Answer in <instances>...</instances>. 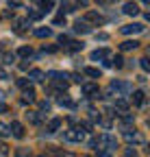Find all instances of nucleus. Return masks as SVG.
Here are the masks:
<instances>
[{"label": "nucleus", "mask_w": 150, "mask_h": 157, "mask_svg": "<svg viewBox=\"0 0 150 157\" xmlns=\"http://www.w3.org/2000/svg\"><path fill=\"white\" fill-rule=\"evenodd\" d=\"M96 146H100V151H115L118 148V140L113 135H109V133H100L98 137H96Z\"/></svg>", "instance_id": "nucleus-1"}, {"label": "nucleus", "mask_w": 150, "mask_h": 157, "mask_svg": "<svg viewBox=\"0 0 150 157\" xmlns=\"http://www.w3.org/2000/svg\"><path fill=\"white\" fill-rule=\"evenodd\" d=\"M44 76H46L57 90H65V87H68V81H65L68 74H65V72H48V74H44Z\"/></svg>", "instance_id": "nucleus-2"}, {"label": "nucleus", "mask_w": 150, "mask_h": 157, "mask_svg": "<svg viewBox=\"0 0 150 157\" xmlns=\"http://www.w3.org/2000/svg\"><path fill=\"white\" fill-rule=\"evenodd\" d=\"M65 140H68V142H83V140H85L83 127H72L70 131H65Z\"/></svg>", "instance_id": "nucleus-3"}, {"label": "nucleus", "mask_w": 150, "mask_h": 157, "mask_svg": "<svg viewBox=\"0 0 150 157\" xmlns=\"http://www.w3.org/2000/svg\"><path fill=\"white\" fill-rule=\"evenodd\" d=\"M111 92L122 94V96H128L130 92H133V85L126 83V81H113V83H111Z\"/></svg>", "instance_id": "nucleus-4"}, {"label": "nucleus", "mask_w": 150, "mask_h": 157, "mask_svg": "<svg viewBox=\"0 0 150 157\" xmlns=\"http://www.w3.org/2000/svg\"><path fill=\"white\" fill-rule=\"evenodd\" d=\"M83 94L85 96H89V98H98L100 96V90H98V85L96 83H83Z\"/></svg>", "instance_id": "nucleus-5"}, {"label": "nucleus", "mask_w": 150, "mask_h": 157, "mask_svg": "<svg viewBox=\"0 0 150 157\" xmlns=\"http://www.w3.org/2000/svg\"><path fill=\"white\" fill-rule=\"evenodd\" d=\"M146 26L144 24H139V22H135V24H126V26H122L120 31L124 33V35H137V33H141Z\"/></svg>", "instance_id": "nucleus-6"}, {"label": "nucleus", "mask_w": 150, "mask_h": 157, "mask_svg": "<svg viewBox=\"0 0 150 157\" xmlns=\"http://www.w3.org/2000/svg\"><path fill=\"white\" fill-rule=\"evenodd\" d=\"M124 140L126 142H133V144H141L144 142V135L139 131H124Z\"/></svg>", "instance_id": "nucleus-7"}, {"label": "nucleus", "mask_w": 150, "mask_h": 157, "mask_svg": "<svg viewBox=\"0 0 150 157\" xmlns=\"http://www.w3.org/2000/svg\"><path fill=\"white\" fill-rule=\"evenodd\" d=\"M74 33H81V35H87V33H91V26H89V22H85V20H76V22H74Z\"/></svg>", "instance_id": "nucleus-8"}, {"label": "nucleus", "mask_w": 150, "mask_h": 157, "mask_svg": "<svg viewBox=\"0 0 150 157\" xmlns=\"http://www.w3.org/2000/svg\"><path fill=\"white\" fill-rule=\"evenodd\" d=\"M9 133H11L13 137H17V140H20V137H24V127H22L20 122H11V127H9Z\"/></svg>", "instance_id": "nucleus-9"}, {"label": "nucleus", "mask_w": 150, "mask_h": 157, "mask_svg": "<svg viewBox=\"0 0 150 157\" xmlns=\"http://www.w3.org/2000/svg\"><path fill=\"white\" fill-rule=\"evenodd\" d=\"M85 22H93V24H102L104 20H102V15L98 13V11H87V15L83 17Z\"/></svg>", "instance_id": "nucleus-10"}, {"label": "nucleus", "mask_w": 150, "mask_h": 157, "mask_svg": "<svg viewBox=\"0 0 150 157\" xmlns=\"http://www.w3.org/2000/svg\"><path fill=\"white\" fill-rule=\"evenodd\" d=\"M122 13H124V15H137V13H139L137 2H126V5H124V9H122Z\"/></svg>", "instance_id": "nucleus-11"}, {"label": "nucleus", "mask_w": 150, "mask_h": 157, "mask_svg": "<svg viewBox=\"0 0 150 157\" xmlns=\"http://www.w3.org/2000/svg\"><path fill=\"white\" fill-rule=\"evenodd\" d=\"M109 57V50L107 48H96L91 52V61H100V59H107Z\"/></svg>", "instance_id": "nucleus-12"}, {"label": "nucleus", "mask_w": 150, "mask_h": 157, "mask_svg": "<svg viewBox=\"0 0 150 157\" xmlns=\"http://www.w3.org/2000/svg\"><path fill=\"white\" fill-rule=\"evenodd\" d=\"M28 81H31V83L44 81V72H42V70H31V72H28Z\"/></svg>", "instance_id": "nucleus-13"}, {"label": "nucleus", "mask_w": 150, "mask_h": 157, "mask_svg": "<svg viewBox=\"0 0 150 157\" xmlns=\"http://www.w3.org/2000/svg\"><path fill=\"white\" fill-rule=\"evenodd\" d=\"M137 46H139L137 39H126V42H122V44H120V48H122V50H135Z\"/></svg>", "instance_id": "nucleus-14"}, {"label": "nucleus", "mask_w": 150, "mask_h": 157, "mask_svg": "<svg viewBox=\"0 0 150 157\" xmlns=\"http://www.w3.org/2000/svg\"><path fill=\"white\" fill-rule=\"evenodd\" d=\"M22 103L24 105H28V103H35V92L28 87V90H24V94H22Z\"/></svg>", "instance_id": "nucleus-15"}, {"label": "nucleus", "mask_w": 150, "mask_h": 157, "mask_svg": "<svg viewBox=\"0 0 150 157\" xmlns=\"http://www.w3.org/2000/svg\"><path fill=\"white\" fill-rule=\"evenodd\" d=\"M115 109L120 113H126L128 111V103H126V98H115Z\"/></svg>", "instance_id": "nucleus-16"}, {"label": "nucleus", "mask_w": 150, "mask_h": 157, "mask_svg": "<svg viewBox=\"0 0 150 157\" xmlns=\"http://www.w3.org/2000/svg\"><path fill=\"white\" fill-rule=\"evenodd\" d=\"M133 103H135V105H144V103H146V94H144L141 90L133 92Z\"/></svg>", "instance_id": "nucleus-17"}, {"label": "nucleus", "mask_w": 150, "mask_h": 157, "mask_svg": "<svg viewBox=\"0 0 150 157\" xmlns=\"http://www.w3.org/2000/svg\"><path fill=\"white\" fill-rule=\"evenodd\" d=\"M59 127H61V120H59V118H52V120L48 122V127H46V131H48V133H54Z\"/></svg>", "instance_id": "nucleus-18"}, {"label": "nucleus", "mask_w": 150, "mask_h": 157, "mask_svg": "<svg viewBox=\"0 0 150 157\" xmlns=\"http://www.w3.org/2000/svg\"><path fill=\"white\" fill-rule=\"evenodd\" d=\"M50 35H52V29H48V26L46 29L44 26L42 29H35V37H50Z\"/></svg>", "instance_id": "nucleus-19"}, {"label": "nucleus", "mask_w": 150, "mask_h": 157, "mask_svg": "<svg viewBox=\"0 0 150 157\" xmlns=\"http://www.w3.org/2000/svg\"><path fill=\"white\" fill-rule=\"evenodd\" d=\"M65 48H68V50H72V52L83 50V42H68V44H65Z\"/></svg>", "instance_id": "nucleus-20"}, {"label": "nucleus", "mask_w": 150, "mask_h": 157, "mask_svg": "<svg viewBox=\"0 0 150 157\" xmlns=\"http://www.w3.org/2000/svg\"><path fill=\"white\" fill-rule=\"evenodd\" d=\"M85 74L91 76V78H100V76H102V72H100L98 68H85Z\"/></svg>", "instance_id": "nucleus-21"}, {"label": "nucleus", "mask_w": 150, "mask_h": 157, "mask_svg": "<svg viewBox=\"0 0 150 157\" xmlns=\"http://www.w3.org/2000/svg\"><path fill=\"white\" fill-rule=\"evenodd\" d=\"M26 26H31L28 20H20V22H17V26H15V31H17V33H24V31H26Z\"/></svg>", "instance_id": "nucleus-22"}, {"label": "nucleus", "mask_w": 150, "mask_h": 157, "mask_svg": "<svg viewBox=\"0 0 150 157\" xmlns=\"http://www.w3.org/2000/svg\"><path fill=\"white\" fill-rule=\"evenodd\" d=\"M59 105H63V107H74V103H72V98H68V96H59Z\"/></svg>", "instance_id": "nucleus-23"}, {"label": "nucleus", "mask_w": 150, "mask_h": 157, "mask_svg": "<svg viewBox=\"0 0 150 157\" xmlns=\"http://www.w3.org/2000/svg\"><path fill=\"white\" fill-rule=\"evenodd\" d=\"M17 55H20V57H31L33 55V48L31 46H22L20 50H17Z\"/></svg>", "instance_id": "nucleus-24"}, {"label": "nucleus", "mask_w": 150, "mask_h": 157, "mask_svg": "<svg viewBox=\"0 0 150 157\" xmlns=\"http://www.w3.org/2000/svg\"><path fill=\"white\" fill-rule=\"evenodd\" d=\"M26 118H28V122H33V124L39 122V116H37V111H28V113H26Z\"/></svg>", "instance_id": "nucleus-25"}, {"label": "nucleus", "mask_w": 150, "mask_h": 157, "mask_svg": "<svg viewBox=\"0 0 150 157\" xmlns=\"http://www.w3.org/2000/svg\"><path fill=\"white\" fill-rule=\"evenodd\" d=\"M13 61H15V55H13V52H7V55L2 57V63H7V66H11Z\"/></svg>", "instance_id": "nucleus-26"}, {"label": "nucleus", "mask_w": 150, "mask_h": 157, "mask_svg": "<svg viewBox=\"0 0 150 157\" xmlns=\"http://www.w3.org/2000/svg\"><path fill=\"white\" fill-rule=\"evenodd\" d=\"M133 122H135V118H133V116H126V113H122V124H124V127L133 124Z\"/></svg>", "instance_id": "nucleus-27"}, {"label": "nucleus", "mask_w": 150, "mask_h": 157, "mask_svg": "<svg viewBox=\"0 0 150 157\" xmlns=\"http://www.w3.org/2000/svg\"><path fill=\"white\" fill-rule=\"evenodd\" d=\"M139 66H141V70H144V72H148V70H150V61H148L146 57H141V59H139Z\"/></svg>", "instance_id": "nucleus-28"}, {"label": "nucleus", "mask_w": 150, "mask_h": 157, "mask_svg": "<svg viewBox=\"0 0 150 157\" xmlns=\"http://www.w3.org/2000/svg\"><path fill=\"white\" fill-rule=\"evenodd\" d=\"M15 155H17V157H31V148H17Z\"/></svg>", "instance_id": "nucleus-29"}, {"label": "nucleus", "mask_w": 150, "mask_h": 157, "mask_svg": "<svg viewBox=\"0 0 150 157\" xmlns=\"http://www.w3.org/2000/svg\"><path fill=\"white\" fill-rule=\"evenodd\" d=\"M0 157H9V146L5 142H0Z\"/></svg>", "instance_id": "nucleus-30"}, {"label": "nucleus", "mask_w": 150, "mask_h": 157, "mask_svg": "<svg viewBox=\"0 0 150 157\" xmlns=\"http://www.w3.org/2000/svg\"><path fill=\"white\" fill-rule=\"evenodd\" d=\"M7 135H11V133H9V127L0 122V137H7Z\"/></svg>", "instance_id": "nucleus-31"}, {"label": "nucleus", "mask_w": 150, "mask_h": 157, "mask_svg": "<svg viewBox=\"0 0 150 157\" xmlns=\"http://www.w3.org/2000/svg\"><path fill=\"white\" fill-rule=\"evenodd\" d=\"M52 24H57V26H59V24H63V26H65V15H57V17L52 20Z\"/></svg>", "instance_id": "nucleus-32"}, {"label": "nucleus", "mask_w": 150, "mask_h": 157, "mask_svg": "<svg viewBox=\"0 0 150 157\" xmlns=\"http://www.w3.org/2000/svg\"><path fill=\"white\" fill-rule=\"evenodd\" d=\"M111 66H115V68H122V66H124V59H122V57H115L113 61H111Z\"/></svg>", "instance_id": "nucleus-33"}, {"label": "nucleus", "mask_w": 150, "mask_h": 157, "mask_svg": "<svg viewBox=\"0 0 150 157\" xmlns=\"http://www.w3.org/2000/svg\"><path fill=\"white\" fill-rule=\"evenodd\" d=\"M17 85H20L22 90H28V85H31V81H28V78H20V81H17Z\"/></svg>", "instance_id": "nucleus-34"}, {"label": "nucleus", "mask_w": 150, "mask_h": 157, "mask_svg": "<svg viewBox=\"0 0 150 157\" xmlns=\"http://www.w3.org/2000/svg\"><path fill=\"white\" fill-rule=\"evenodd\" d=\"M124 157H139V155H137L135 148H126V151H124Z\"/></svg>", "instance_id": "nucleus-35"}, {"label": "nucleus", "mask_w": 150, "mask_h": 157, "mask_svg": "<svg viewBox=\"0 0 150 157\" xmlns=\"http://www.w3.org/2000/svg\"><path fill=\"white\" fill-rule=\"evenodd\" d=\"M50 7H52V0H42V9L44 11H50Z\"/></svg>", "instance_id": "nucleus-36"}, {"label": "nucleus", "mask_w": 150, "mask_h": 157, "mask_svg": "<svg viewBox=\"0 0 150 157\" xmlns=\"http://www.w3.org/2000/svg\"><path fill=\"white\" fill-rule=\"evenodd\" d=\"M68 42H70V37H68V35H59V44H61V46H65Z\"/></svg>", "instance_id": "nucleus-37"}, {"label": "nucleus", "mask_w": 150, "mask_h": 157, "mask_svg": "<svg viewBox=\"0 0 150 157\" xmlns=\"http://www.w3.org/2000/svg\"><path fill=\"white\" fill-rule=\"evenodd\" d=\"M42 17V11H31V20H39Z\"/></svg>", "instance_id": "nucleus-38"}, {"label": "nucleus", "mask_w": 150, "mask_h": 157, "mask_svg": "<svg viewBox=\"0 0 150 157\" xmlns=\"http://www.w3.org/2000/svg\"><path fill=\"white\" fill-rule=\"evenodd\" d=\"M98 157H113L109 151H98Z\"/></svg>", "instance_id": "nucleus-39"}, {"label": "nucleus", "mask_w": 150, "mask_h": 157, "mask_svg": "<svg viewBox=\"0 0 150 157\" xmlns=\"http://www.w3.org/2000/svg\"><path fill=\"white\" fill-rule=\"evenodd\" d=\"M68 76H72V78H74L76 83H81V81H83V78H81V74H68Z\"/></svg>", "instance_id": "nucleus-40"}, {"label": "nucleus", "mask_w": 150, "mask_h": 157, "mask_svg": "<svg viewBox=\"0 0 150 157\" xmlns=\"http://www.w3.org/2000/svg\"><path fill=\"white\" fill-rule=\"evenodd\" d=\"M39 109H42V111H48V109H50V103H42Z\"/></svg>", "instance_id": "nucleus-41"}, {"label": "nucleus", "mask_w": 150, "mask_h": 157, "mask_svg": "<svg viewBox=\"0 0 150 157\" xmlns=\"http://www.w3.org/2000/svg\"><path fill=\"white\" fill-rule=\"evenodd\" d=\"M7 111H9V107L5 103H0V113H7Z\"/></svg>", "instance_id": "nucleus-42"}, {"label": "nucleus", "mask_w": 150, "mask_h": 157, "mask_svg": "<svg viewBox=\"0 0 150 157\" xmlns=\"http://www.w3.org/2000/svg\"><path fill=\"white\" fill-rule=\"evenodd\" d=\"M76 5H81V7H87V5H89V0H76Z\"/></svg>", "instance_id": "nucleus-43"}, {"label": "nucleus", "mask_w": 150, "mask_h": 157, "mask_svg": "<svg viewBox=\"0 0 150 157\" xmlns=\"http://www.w3.org/2000/svg\"><path fill=\"white\" fill-rule=\"evenodd\" d=\"M98 39H102V42H104V39H109V35H107V33H98Z\"/></svg>", "instance_id": "nucleus-44"}, {"label": "nucleus", "mask_w": 150, "mask_h": 157, "mask_svg": "<svg viewBox=\"0 0 150 157\" xmlns=\"http://www.w3.org/2000/svg\"><path fill=\"white\" fill-rule=\"evenodd\" d=\"M0 78H7V70L5 68H0Z\"/></svg>", "instance_id": "nucleus-45"}, {"label": "nucleus", "mask_w": 150, "mask_h": 157, "mask_svg": "<svg viewBox=\"0 0 150 157\" xmlns=\"http://www.w3.org/2000/svg\"><path fill=\"white\" fill-rule=\"evenodd\" d=\"M113 0H98V5H111Z\"/></svg>", "instance_id": "nucleus-46"}, {"label": "nucleus", "mask_w": 150, "mask_h": 157, "mask_svg": "<svg viewBox=\"0 0 150 157\" xmlns=\"http://www.w3.org/2000/svg\"><path fill=\"white\" fill-rule=\"evenodd\" d=\"M141 2H144V5H148V2H150V0H141Z\"/></svg>", "instance_id": "nucleus-47"}, {"label": "nucleus", "mask_w": 150, "mask_h": 157, "mask_svg": "<svg viewBox=\"0 0 150 157\" xmlns=\"http://www.w3.org/2000/svg\"><path fill=\"white\" fill-rule=\"evenodd\" d=\"M42 157H50V155H42Z\"/></svg>", "instance_id": "nucleus-48"}, {"label": "nucleus", "mask_w": 150, "mask_h": 157, "mask_svg": "<svg viewBox=\"0 0 150 157\" xmlns=\"http://www.w3.org/2000/svg\"><path fill=\"white\" fill-rule=\"evenodd\" d=\"M85 157H91V155H85Z\"/></svg>", "instance_id": "nucleus-49"}]
</instances>
